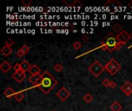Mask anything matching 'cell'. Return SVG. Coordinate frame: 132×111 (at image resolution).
Listing matches in <instances>:
<instances>
[{"mask_svg":"<svg viewBox=\"0 0 132 111\" xmlns=\"http://www.w3.org/2000/svg\"><path fill=\"white\" fill-rule=\"evenodd\" d=\"M82 39H83V40L84 42H87V41L89 40V37H88L87 36H83Z\"/></svg>","mask_w":132,"mask_h":111,"instance_id":"obj_30","label":"cell"},{"mask_svg":"<svg viewBox=\"0 0 132 111\" xmlns=\"http://www.w3.org/2000/svg\"><path fill=\"white\" fill-rule=\"evenodd\" d=\"M17 56L18 57H19V58H21V57H23L25 54L23 53V52L22 51V50H21V49H19L18 51H17Z\"/></svg>","mask_w":132,"mask_h":111,"instance_id":"obj_28","label":"cell"},{"mask_svg":"<svg viewBox=\"0 0 132 111\" xmlns=\"http://www.w3.org/2000/svg\"><path fill=\"white\" fill-rule=\"evenodd\" d=\"M73 47L75 49H80L81 47H82V44L80 43V42L76 41L74 43H73Z\"/></svg>","mask_w":132,"mask_h":111,"instance_id":"obj_20","label":"cell"},{"mask_svg":"<svg viewBox=\"0 0 132 111\" xmlns=\"http://www.w3.org/2000/svg\"><path fill=\"white\" fill-rule=\"evenodd\" d=\"M42 78V74H36V75H32L29 78V81L33 85L35 86H39Z\"/></svg>","mask_w":132,"mask_h":111,"instance_id":"obj_9","label":"cell"},{"mask_svg":"<svg viewBox=\"0 0 132 111\" xmlns=\"http://www.w3.org/2000/svg\"><path fill=\"white\" fill-rule=\"evenodd\" d=\"M110 109H111L112 111H120L122 109V107H121V105L118 101H115L110 106Z\"/></svg>","mask_w":132,"mask_h":111,"instance_id":"obj_15","label":"cell"},{"mask_svg":"<svg viewBox=\"0 0 132 111\" xmlns=\"http://www.w3.org/2000/svg\"><path fill=\"white\" fill-rule=\"evenodd\" d=\"M1 52H2V54L4 55L5 56H9L13 52V49H11V47L5 45L1 49Z\"/></svg>","mask_w":132,"mask_h":111,"instance_id":"obj_12","label":"cell"},{"mask_svg":"<svg viewBox=\"0 0 132 111\" xmlns=\"http://www.w3.org/2000/svg\"><path fill=\"white\" fill-rule=\"evenodd\" d=\"M13 69L15 70V71H19V70H21V66L19 63H15L13 66Z\"/></svg>","mask_w":132,"mask_h":111,"instance_id":"obj_27","label":"cell"},{"mask_svg":"<svg viewBox=\"0 0 132 111\" xmlns=\"http://www.w3.org/2000/svg\"><path fill=\"white\" fill-rule=\"evenodd\" d=\"M125 44H124V43H120V42H118V43H117V45H116V46H115V49H117V50H119L121 47H122L123 46H124Z\"/></svg>","mask_w":132,"mask_h":111,"instance_id":"obj_26","label":"cell"},{"mask_svg":"<svg viewBox=\"0 0 132 111\" xmlns=\"http://www.w3.org/2000/svg\"><path fill=\"white\" fill-rule=\"evenodd\" d=\"M0 69H1L3 73H7L12 69V66L9 64V62L4 61L2 64L0 65Z\"/></svg>","mask_w":132,"mask_h":111,"instance_id":"obj_10","label":"cell"},{"mask_svg":"<svg viewBox=\"0 0 132 111\" xmlns=\"http://www.w3.org/2000/svg\"><path fill=\"white\" fill-rule=\"evenodd\" d=\"M56 96L60 98L61 101L63 102V101H66V100L68 99V97L70 96V93L68 91V89H66V87L63 86L59 91H57Z\"/></svg>","mask_w":132,"mask_h":111,"instance_id":"obj_6","label":"cell"},{"mask_svg":"<svg viewBox=\"0 0 132 111\" xmlns=\"http://www.w3.org/2000/svg\"><path fill=\"white\" fill-rule=\"evenodd\" d=\"M101 48L102 49V50L105 51V50H107V46L106 44V41L104 39L101 42Z\"/></svg>","mask_w":132,"mask_h":111,"instance_id":"obj_23","label":"cell"},{"mask_svg":"<svg viewBox=\"0 0 132 111\" xmlns=\"http://www.w3.org/2000/svg\"><path fill=\"white\" fill-rule=\"evenodd\" d=\"M83 100L85 101L87 103H90L91 102H92V100H93V97H92V95L91 93H86L85 95L83 96Z\"/></svg>","mask_w":132,"mask_h":111,"instance_id":"obj_16","label":"cell"},{"mask_svg":"<svg viewBox=\"0 0 132 111\" xmlns=\"http://www.w3.org/2000/svg\"><path fill=\"white\" fill-rule=\"evenodd\" d=\"M104 68L110 75L114 76L121 69V66L114 59H111L106 65H105Z\"/></svg>","mask_w":132,"mask_h":111,"instance_id":"obj_2","label":"cell"},{"mask_svg":"<svg viewBox=\"0 0 132 111\" xmlns=\"http://www.w3.org/2000/svg\"><path fill=\"white\" fill-rule=\"evenodd\" d=\"M13 78L17 83H21L26 78V73H24L22 70L19 71H15L13 73Z\"/></svg>","mask_w":132,"mask_h":111,"instance_id":"obj_7","label":"cell"},{"mask_svg":"<svg viewBox=\"0 0 132 111\" xmlns=\"http://www.w3.org/2000/svg\"><path fill=\"white\" fill-rule=\"evenodd\" d=\"M20 49L23 52L24 54H26V53H28L29 51V47L28 46H26V45H23L22 46V48H21Z\"/></svg>","mask_w":132,"mask_h":111,"instance_id":"obj_21","label":"cell"},{"mask_svg":"<svg viewBox=\"0 0 132 111\" xmlns=\"http://www.w3.org/2000/svg\"><path fill=\"white\" fill-rule=\"evenodd\" d=\"M106 41V44L107 46V50L111 52L115 49V46L118 43V40L116 36H114L112 33H109L108 36H107V38L104 39Z\"/></svg>","mask_w":132,"mask_h":111,"instance_id":"obj_4","label":"cell"},{"mask_svg":"<svg viewBox=\"0 0 132 111\" xmlns=\"http://www.w3.org/2000/svg\"><path fill=\"white\" fill-rule=\"evenodd\" d=\"M29 73L31 74V76L32 75H36V74H40V72H41V70H40V68L36 65V64H34L31 66L30 68V70H29Z\"/></svg>","mask_w":132,"mask_h":111,"instance_id":"obj_11","label":"cell"},{"mask_svg":"<svg viewBox=\"0 0 132 111\" xmlns=\"http://www.w3.org/2000/svg\"><path fill=\"white\" fill-rule=\"evenodd\" d=\"M120 90L127 96H130L132 93V83L130 81H126L124 85L120 87Z\"/></svg>","mask_w":132,"mask_h":111,"instance_id":"obj_8","label":"cell"},{"mask_svg":"<svg viewBox=\"0 0 132 111\" xmlns=\"http://www.w3.org/2000/svg\"><path fill=\"white\" fill-rule=\"evenodd\" d=\"M15 94V92L13 90V89L11 88V87H8L6 90L4 92V95L6 96V97L9 98V97H14Z\"/></svg>","mask_w":132,"mask_h":111,"instance_id":"obj_14","label":"cell"},{"mask_svg":"<svg viewBox=\"0 0 132 111\" xmlns=\"http://www.w3.org/2000/svg\"><path fill=\"white\" fill-rule=\"evenodd\" d=\"M103 86L105 87H110V81L108 80V79H105V80H103L102 82Z\"/></svg>","mask_w":132,"mask_h":111,"instance_id":"obj_22","label":"cell"},{"mask_svg":"<svg viewBox=\"0 0 132 111\" xmlns=\"http://www.w3.org/2000/svg\"><path fill=\"white\" fill-rule=\"evenodd\" d=\"M88 70L95 77H98L104 71L105 68L99 61L96 60L89 66Z\"/></svg>","mask_w":132,"mask_h":111,"instance_id":"obj_3","label":"cell"},{"mask_svg":"<svg viewBox=\"0 0 132 111\" xmlns=\"http://www.w3.org/2000/svg\"><path fill=\"white\" fill-rule=\"evenodd\" d=\"M116 86H117V84H116V83H114V82H113V81L110 82V88H111V89H114Z\"/></svg>","mask_w":132,"mask_h":111,"instance_id":"obj_29","label":"cell"},{"mask_svg":"<svg viewBox=\"0 0 132 111\" xmlns=\"http://www.w3.org/2000/svg\"><path fill=\"white\" fill-rule=\"evenodd\" d=\"M14 97L16 99V100H17L18 102H21L24 99V94L23 93H21V92L15 93Z\"/></svg>","mask_w":132,"mask_h":111,"instance_id":"obj_17","label":"cell"},{"mask_svg":"<svg viewBox=\"0 0 132 111\" xmlns=\"http://www.w3.org/2000/svg\"><path fill=\"white\" fill-rule=\"evenodd\" d=\"M116 38H117L118 42H120V43H122L124 44H126L127 42L131 39L130 34H128L125 30H122L120 33H118L116 36Z\"/></svg>","mask_w":132,"mask_h":111,"instance_id":"obj_5","label":"cell"},{"mask_svg":"<svg viewBox=\"0 0 132 111\" xmlns=\"http://www.w3.org/2000/svg\"><path fill=\"white\" fill-rule=\"evenodd\" d=\"M52 111H55V110H52Z\"/></svg>","mask_w":132,"mask_h":111,"instance_id":"obj_32","label":"cell"},{"mask_svg":"<svg viewBox=\"0 0 132 111\" xmlns=\"http://www.w3.org/2000/svg\"><path fill=\"white\" fill-rule=\"evenodd\" d=\"M57 85V81L53 77V76L48 72L44 71L42 74V78L40 85L38 86L39 88L41 89V91L45 94L49 93Z\"/></svg>","mask_w":132,"mask_h":111,"instance_id":"obj_1","label":"cell"},{"mask_svg":"<svg viewBox=\"0 0 132 111\" xmlns=\"http://www.w3.org/2000/svg\"><path fill=\"white\" fill-rule=\"evenodd\" d=\"M54 70L56 72H58V73L62 72V70H63V66L60 64V63H57V64H56L54 66Z\"/></svg>","mask_w":132,"mask_h":111,"instance_id":"obj_19","label":"cell"},{"mask_svg":"<svg viewBox=\"0 0 132 111\" xmlns=\"http://www.w3.org/2000/svg\"><path fill=\"white\" fill-rule=\"evenodd\" d=\"M82 33H85V30H84V29H83V30H82Z\"/></svg>","mask_w":132,"mask_h":111,"instance_id":"obj_31","label":"cell"},{"mask_svg":"<svg viewBox=\"0 0 132 111\" xmlns=\"http://www.w3.org/2000/svg\"><path fill=\"white\" fill-rule=\"evenodd\" d=\"M5 43H6V46H8L9 47H11V46H13L14 44V41L12 39H8L6 40Z\"/></svg>","mask_w":132,"mask_h":111,"instance_id":"obj_24","label":"cell"},{"mask_svg":"<svg viewBox=\"0 0 132 111\" xmlns=\"http://www.w3.org/2000/svg\"><path fill=\"white\" fill-rule=\"evenodd\" d=\"M20 66H21V70H22L24 73L29 71L30 70L31 66H32L26 60H23L22 62L20 63Z\"/></svg>","mask_w":132,"mask_h":111,"instance_id":"obj_13","label":"cell"},{"mask_svg":"<svg viewBox=\"0 0 132 111\" xmlns=\"http://www.w3.org/2000/svg\"><path fill=\"white\" fill-rule=\"evenodd\" d=\"M21 2H22V4L25 5L26 6H29V5H31L32 1H31V0H23Z\"/></svg>","mask_w":132,"mask_h":111,"instance_id":"obj_25","label":"cell"},{"mask_svg":"<svg viewBox=\"0 0 132 111\" xmlns=\"http://www.w3.org/2000/svg\"><path fill=\"white\" fill-rule=\"evenodd\" d=\"M113 29L115 31V32H117V33H120L121 31V29H122V27H121V25H120V24H118V23H116V24H114V25L113 26Z\"/></svg>","mask_w":132,"mask_h":111,"instance_id":"obj_18","label":"cell"}]
</instances>
